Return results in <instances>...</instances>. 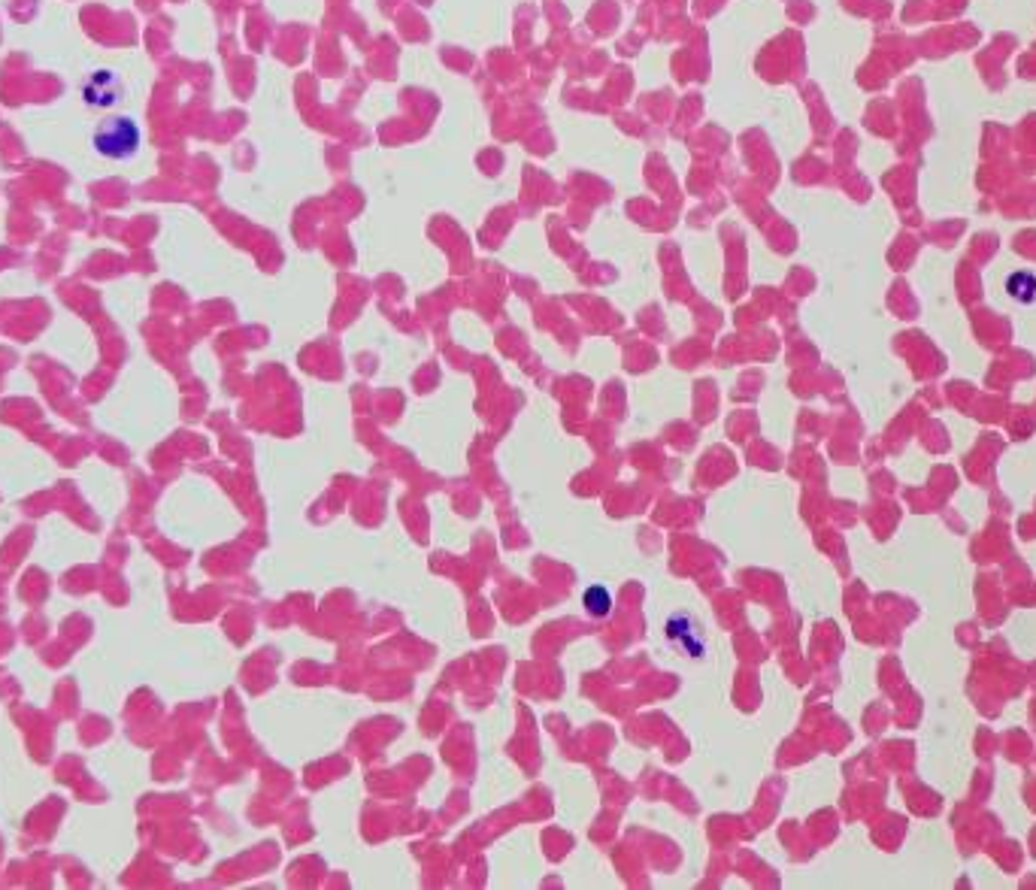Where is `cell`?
<instances>
[{
	"instance_id": "1",
	"label": "cell",
	"mask_w": 1036,
	"mask_h": 890,
	"mask_svg": "<svg viewBox=\"0 0 1036 890\" xmlns=\"http://www.w3.org/2000/svg\"><path fill=\"white\" fill-rule=\"evenodd\" d=\"M140 128L131 116H113L107 122H100L91 134V146L97 155L110 158V161H128L137 155L140 149Z\"/></svg>"
},
{
	"instance_id": "2",
	"label": "cell",
	"mask_w": 1036,
	"mask_h": 890,
	"mask_svg": "<svg viewBox=\"0 0 1036 890\" xmlns=\"http://www.w3.org/2000/svg\"><path fill=\"white\" fill-rule=\"evenodd\" d=\"M82 100H85L88 106L107 109V106H113L116 100H122V82L116 79L113 70H97V73H91V76L82 82Z\"/></svg>"
}]
</instances>
